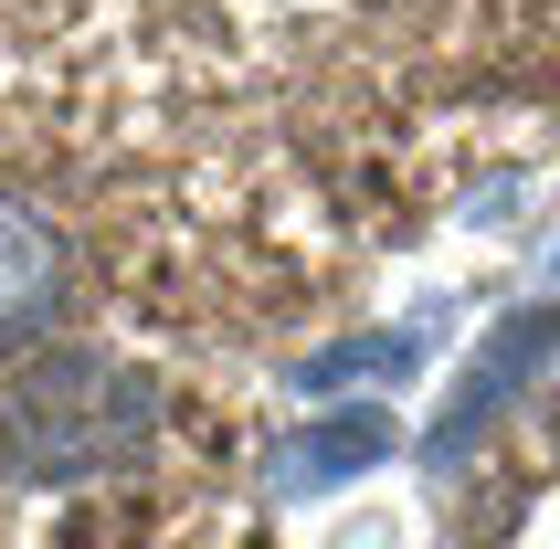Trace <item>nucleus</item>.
<instances>
[{
  "mask_svg": "<svg viewBox=\"0 0 560 549\" xmlns=\"http://www.w3.org/2000/svg\"><path fill=\"white\" fill-rule=\"evenodd\" d=\"M392 444H402V433H392V412H328V423L296 433L285 487H307V497H317V487H339V476H360V465H381Z\"/></svg>",
  "mask_w": 560,
  "mask_h": 549,
  "instance_id": "20e7f679",
  "label": "nucleus"
},
{
  "mask_svg": "<svg viewBox=\"0 0 560 549\" xmlns=\"http://www.w3.org/2000/svg\"><path fill=\"white\" fill-rule=\"evenodd\" d=\"M539 349H550V306H529V317H518V328H508L498 349H487V370H476L466 392H455V412H444V433H434V455H444V465H455V455L476 444V433H487V423L508 412V401H518V392L539 381Z\"/></svg>",
  "mask_w": 560,
  "mask_h": 549,
  "instance_id": "7ed1b4c3",
  "label": "nucleus"
},
{
  "mask_svg": "<svg viewBox=\"0 0 560 549\" xmlns=\"http://www.w3.org/2000/svg\"><path fill=\"white\" fill-rule=\"evenodd\" d=\"M412 349H423V338H360V349H339V360H307V392H328V381H381V370L402 381Z\"/></svg>",
  "mask_w": 560,
  "mask_h": 549,
  "instance_id": "39448f33",
  "label": "nucleus"
},
{
  "mask_svg": "<svg viewBox=\"0 0 560 549\" xmlns=\"http://www.w3.org/2000/svg\"><path fill=\"white\" fill-rule=\"evenodd\" d=\"M159 423V392L127 360H95V349H54L32 360L0 401V444L32 465V476H95V465H127Z\"/></svg>",
  "mask_w": 560,
  "mask_h": 549,
  "instance_id": "f257e3e1",
  "label": "nucleus"
},
{
  "mask_svg": "<svg viewBox=\"0 0 560 549\" xmlns=\"http://www.w3.org/2000/svg\"><path fill=\"white\" fill-rule=\"evenodd\" d=\"M63 296V233L32 201H0V349H22Z\"/></svg>",
  "mask_w": 560,
  "mask_h": 549,
  "instance_id": "f03ea898",
  "label": "nucleus"
}]
</instances>
